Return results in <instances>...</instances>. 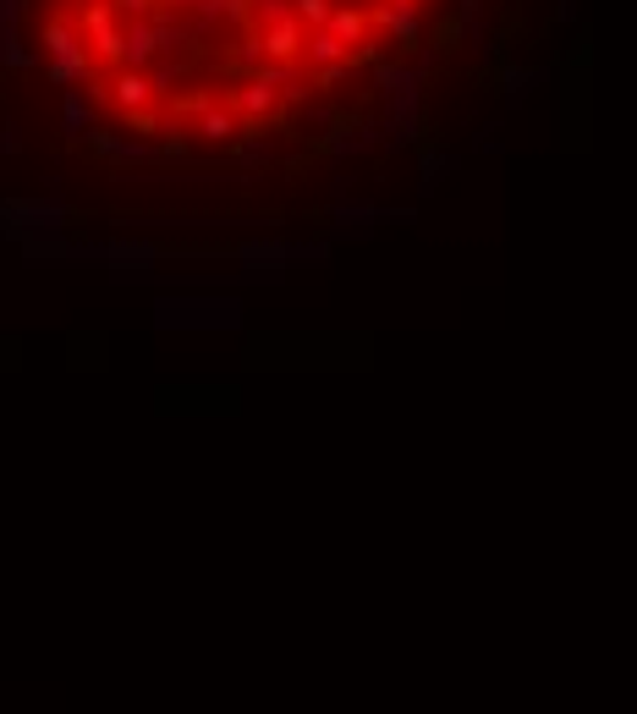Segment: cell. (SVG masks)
<instances>
[{"instance_id": "cell-1", "label": "cell", "mask_w": 637, "mask_h": 714, "mask_svg": "<svg viewBox=\"0 0 637 714\" xmlns=\"http://www.w3.org/2000/svg\"><path fill=\"white\" fill-rule=\"evenodd\" d=\"M72 22H77V33H83V44H88L94 61L122 66V22H116V11H111L105 0H83V6L72 11Z\"/></svg>"}, {"instance_id": "cell-2", "label": "cell", "mask_w": 637, "mask_h": 714, "mask_svg": "<svg viewBox=\"0 0 637 714\" xmlns=\"http://www.w3.org/2000/svg\"><path fill=\"white\" fill-rule=\"evenodd\" d=\"M220 105L237 116V127H242V133H264V122L281 111V89H275V83H264V77H248V83L226 89V100H220Z\"/></svg>"}, {"instance_id": "cell-3", "label": "cell", "mask_w": 637, "mask_h": 714, "mask_svg": "<svg viewBox=\"0 0 637 714\" xmlns=\"http://www.w3.org/2000/svg\"><path fill=\"white\" fill-rule=\"evenodd\" d=\"M303 39H309V28L292 17V11H281V17H270V22H259V33H253V44H259V61H303Z\"/></svg>"}, {"instance_id": "cell-4", "label": "cell", "mask_w": 637, "mask_h": 714, "mask_svg": "<svg viewBox=\"0 0 637 714\" xmlns=\"http://www.w3.org/2000/svg\"><path fill=\"white\" fill-rule=\"evenodd\" d=\"M94 94H100V100H111L122 116H133V111H149V105L159 100V94H155V77H149V72H138V66H116V72H111V83H100Z\"/></svg>"}, {"instance_id": "cell-5", "label": "cell", "mask_w": 637, "mask_h": 714, "mask_svg": "<svg viewBox=\"0 0 637 714\" xmlns=\"http://www.w3.org/2000/svg\"><path fill=\"white\" fill-rule=\"evenodd\" d=\"M39 44H44V55H50V61L88 50V44H83V33H77V22H72V11H50V17H44V28H39Z\"/></svg>"}, {"instance_id": "cell-6", "label": "cell", "mask_w": 637, "mask_h": 714, "mask_svg": "<svg viewBox=\"0 0 637 714\" xmlns=\"http://www.w3.org/2000/svg\"><path fill=\"white\" fill-rule=\"evenodd\" d=\"M155 55H159L155 22H149V17H138V22H127V28H122V66H138V72H144V66H149Z\"/></svg>"}, {"instance_id": "cell-7", "label": "cell", "mask_w": 637, "mask_h": 714, "mask_svg": "<svg viewBox=\"0 0 637 714\" xmlns=\"http://www.w3.org/2000/svg\"><path fill=\"white\" fill-rule=\"evenodd\" d=\"M346 55H352V44H341L330 28H314V33L303 39V61H309L314 72L318 66H346Z\"/></svg>"}, {"instance_id": "cell-8", "label": "cell", "mask_w": 637, "mask_h": 714, "mask_svg": "<svg viewBox=\"0 0 637 714\" xmlns=\"http://www.w3.org/2000/svg\"><path fill=\"white\" fill-rule=\"evenodd\" d=\"M237 133H242V127H237V116H231L220 100H215L209 111H198V116H192V138H203V143H231Z\"/></svg>"}, {"instance_id": "cell-9", "label": "cell", "mask_w": 637, "mask_h": 714, "mask_svg": "<svg viewBox=\"0 0 637 714\" xmlns=\"http://www.w3.org/2000/svg\"><path fill=\"white\" fill-rule=\"evenodd\" d=\"M324 28H330L341 44H363V39H368V17L352 11V6H335V11L324 17Z\"/></svg>"}, {"instance_id": "cell-10", "label": "cell", "mask_w": 637, "mask_h": 714, "mask_svg": "<svg viewBox=\"0 0 637 714\" xmlns=\"http://www.w3.org/2000/svg\"><path fill=\"white\" fill-rule=\"evenodd\" d=\"M83 77H94V55L88 50H77V55H61V61H50V83H83Z\"/></svg>"}, {"instance_id": "cell-11", "label": "cell", "mask_w": 637, "mask_h": 714, "mask_svg": "<svg viewBox=\"0 0 637 714\" xmlns=\"http://www.w3.org/2000/svg\"><path fill=\"white\" fill-rule=\"evenodd\" d=\"M374 22H379V28H390L401 44H413V39H418V17H413V11H390V6H385V11H374V17H368V28H374Z\"/></svg>"}, {"instance_id": "cell-12", "label": "cell", "mask_w": 637, "mask_h": 714, "mask_svg": "<svg viewBox=\"0 0 637 714\" xmlns=\"http://www.w3.org/2000/svg\"><path fill=\"white\" fill-rule=\"evenodd\" d=\"M330 11H335V0H292V17H297L303 28H324Z\"/></svg>"}, {"instance_id": "cell-13", "label": "cell", "mask_w": 637, "mask_h": 714, "mask_svg": "<svg viewBox=\"0 0 637 714\" xmlns=\"http://www.w3.org/2000/svg\"><path fill=\"white\" fill-rule=\"evenodd\" d=\"M105 6H111L116 17H133V22H138V17H155L159 0H105Z\"/></svg>"}, {"instance_id": "cell-14", "label": "cell", "mask_w": 637, "mask_h": 714, "mask_svg": "<svg viewBox=\"0 0 637 714\" xmlns=\"http://www.w3.org/2000/svg\"><path fill=\"white\" fill-rule=\"evenodd\" d=\"M385 6H390V11H413L418 0H385Z\"/></svg>"}, {"instance_id": "cell-15", "label": "cell", "mask_w": 637, "mask_h": 714, "mask_svg": "<svg viewBox=\"0 0 637 714\" xmlns=\"http://www.w3.org/2000/svg\"><path fill=\"white\" fill-rule=\"evenodd\" d=\"M165 6H176V11H187V6H198V0H165Z\"/></svg>"}]
</instances>
